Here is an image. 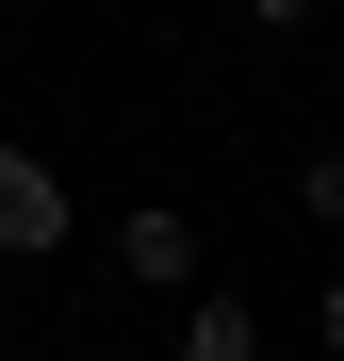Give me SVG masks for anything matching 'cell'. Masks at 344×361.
<instances>
[{
  "label": "cell",
  "instance_id": "6da1fadb",
  "mask_svg": "<svg viewBox=\"0 0 344 361\" xmlns=\"http://www.w3.org/2000/svg\"><path fill=\"white\" fill-rule=\"evenodd\" d=\"M82 230V197H66V164L49 148H0V263H49Z\"/></svg>",
  "mask_w": 344,
  "mask_h": 361
},
{
  "label": "cell",
  "instance_id": "7a4b0ae2",
  "mask_svg": "<svg viewBox=\"0 0 344 361\" xmlns=\"http://www.w3.org/2000/svg\"><path fill=\"white\" fill-rule=\"evenodd\" d=\"M115 279H148V295H197V214H115Z\"/></svg>",
  "mask_w": 344,
  "mask_h": 361
},
{
  "label": "cell",
  "instance_id": "3957f363",
  "mask_svg": "<svg viewBox=\"0 0 344 361\" xmlns=\"http://www.w3.org/2000/svg\"><path fill=\"white\" fill-rule=\"evenodd\" d=\"M164 361H262V312H246V295H197V312H181V345H164Z\"/></svg>",
  "mask_w": 344,
  "mask_h": 361
},
{
  "label": "cell",
  "instance_id": "277c9868",
  "mask_svg": "<svg viewBox=\"0 0 344 361\" xmlns=\"http://www.w3.org/2000/svg\"><path fill=\"white\" fill-rule=\"evenodd\" d=\"M295 214H328V230H344V148H312V164H295Z\"/></svg>",
  "mask_w": 344,
  "mask_h": 361
},
{
  "label": "cell",
  "instance_id": "5b68a950",
  "mask_svg": "<svg viewBox=\"0 0 344 361\" xmlns=\"http://www.w3.org/2000/svg\"><path fill=\"white\" fill-rule=\"evenodd\" d=\"M229 17H246V33H312L328 0H229Z\"/></svg>",
  "mask_w": 344,
  "mask_h": 361
},
{
  "label": "cell",
  "instance_id": "8992f818",
  "mask_svg": "<svg viewBox=\"0 0 344 361\" xmlns=\"http://www.w3.org/2000/svg\"><path fill=\"white\" fill-rule=\"evenodd\" d=\"M312 345H328V361H344V263H328V295H312Z\"/></svg>",
  "mask_w": 344,
  "mask_h": 361
}]
</instances>
